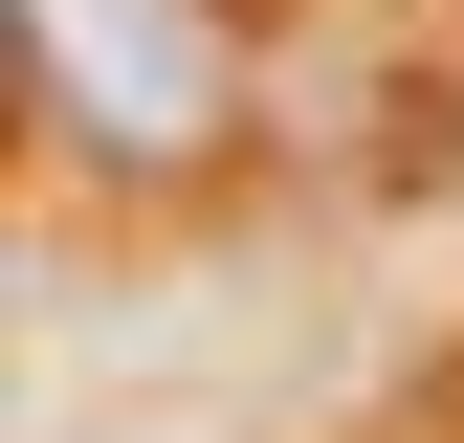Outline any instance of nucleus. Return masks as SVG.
Segmentation results:
<instances>
[{
	"label": "nucleus",
	"instance_id": "1",
	"mask_svg": "<svg viewBox=\"0 0 464 443\" xmlns=\"http://www.w3.org/2000/svg\"><path fill=\"white\" fill-rule=\"evenodd\" d=\"M23 89L89 178H199L244 133V23L221 0H23Z\"/></svg>",
	"mask_w": 464,
	"mask_h": 443
}]
</instances>
